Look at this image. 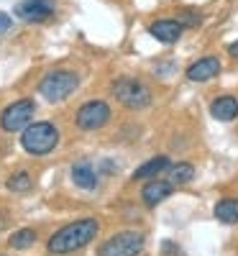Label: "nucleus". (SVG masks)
<instances>
[{
    "mask_svg": "<svg viewBox=\"0 0 238 256\" xmlns=\"http://www.w3.org/2000/svg\"><path fill=\"white\" fill-rule=\"evenodd\" d=\"M13 13L28 24H38L54 16V0H18Z\"/></svg>",
    "mask_w": 238,
    "mask_h": 256,
    "instance_id": "obj_8",
    "label": "nucleus"
},
{
    "mask_svg": "<svg viewBox=\"0 0 238 256\" xmlns=\"http://www.w3.org/2000/svg\"><path fill=\"white\" fill-rule=\"evenodd\" d=\"M210 116H212L215 120H223V123L236 120V118H238V100H236L233 95L215 98V100L210 102Z\"/></svg>",
    "mask_w": 238,
    "mask_h": 256,
    "instance_id": "obj_12",
    "label": "nucleus"
},
{
    "mask_svg": "<svg viewBox=\"0 0 238 256\" xmlns=\"http://www.w3.org/2000/svg\"><path fill=\"white\" fill-rule=\"evenodd\" d=\"M10 28V16H6V13H0V34H6Z\"/></svg>",
    "mask_w": 238,
    "mask_h": 256,
    "instance_id": "obj_20",
    "label": "nucleus"
},
{
    "mask_svg": "<svg viewBox=\"0 0 238 256\" xmlns=\"http://www.w3.org/2000/svg\"><path fill=\"white\" fill-rule=\"evenodd\" d=\"M110 95L128 110H144L151 105V90L136 77H118L110 84Z\"/></svg>",
    "mask_w": 238,
    "mask_h": 256,
    "instance_id": "obj_3",
    "label": "nucleus"
},
{
    "mask_svg": "<svg viewBox=\"0 0 238 256\" xmlns=\"http://www.w3.org/2000/svg\"><path fill=\"white\" fill-rule=\"evenodd\" d=\"M98 220L95 218H82V220H74V223H67L62 226L59 230L52 233V238L46 241V248L49 254H72V251H80L84 248L90 241H95L98 236Z\"/></svg>",
    "mask_w": 238,
    "mask_h": 256,
    "instance_id": "obj_1",
    "label": "nucleus"
},
{
    "mask_svg": "<svg viewBox=\"0 0 238 256\" xmlns=\"http://www.w3.org/2000/svg\"><path fill=\"white\" fill-rule=\"evenodd\" d=\"M72 182L80 190H95L98 187V174L90 162H77L72 164Z\"/></svg>",
    "mask_w": 238,
    "mask_h": 256,
    "instance_id": "obj_14",
    "label": "nucleus"
},
{
    "mask_svg": "<svg viewBox=\"0 0 238 256\" xmlns=\"http://www.w3.org/2000/svg\"><path fill=\"white\" fill-rule=\"evenodd\" d=\"M215 218H218L220 223H238V200L236 198H220L218 202H215Z\"/></svg>",
    "mask_w": 238,
    "mask_h": 256,
    "instance_id": "obj_15",
    "label": "nucleus"
},
{
    "mask_svg": "<svg viewBox=\"0 0 238 256\" xmlns=\"http://www.w3.org/2000/svg\"><path fill=\"white\" fill-rule=\"evenodd\" d=\"M166 169H169V156H154V159L144 162L136 172H134L131 180H136V182H141V180H154V177L164 174Z\"/></svg>",
    "mask_w": 238,
    "mask_h": 256,
    "instance_id": "obj_13",
    "label": "nucleus"
},
{
    "mask_svg": "<svg viewBox=\"0 0 238 256\" xmlns=\"http://www.w3.org/2000/svg\"><path fill=\"white\" fill-rule=\"evenodd\" d=\"M172 192H174V184L169 180H148L141 190V200L146 208H156L159 202H164Z\"/></svg>",
    "mask_w": 238,
    "mask_h": 256,
    "instance_id": "obj_11",
    "label": "nucleus"
},
{
    "mask_svg": "<svg viewBox=\"0 0 238 256\" xmlns=\"http://www.w3.org/2000/svg\"><path fill=\"white\" fill-rule=\"evenodd\" d=\"M34 113H36L34 100H28V98L16 100V102L8 105L3 113H0V128H3V131H8V134H16V131H20V128L31 126Z\"/></svg>",
    "mask_w": 238,
    "mask_h": 256,
    "instance_id": "obj_6",
    "label": "nucleus"
},
{
    "mask_svg": "<svg viewBox=\"0 0 238 256\" xmlns=\"http://www.w3.org/2000/svg\"><path fill=\"white\" fill-rule=\"evenodd\" d=\"M6 187H8L10 192H16V195H20V192H28V190L34 187V182H31V174H28V172H13V174L6 180Z\"/></svg>",
    "mask_w": 238,
    "mask_h": 256,
    "instance_id": "obj_18",
    "label": "nucleus"
},
{
    "mask_svg": "<svg viewBox=\"0 0 238 256\" xmlns=\"http://www.w3.org/2000/svg\"><path fill=\"white\" fill-rule=\"evenodd\" d=\"M146 246L144 233L138 230H120L116 236H110L108 241L100 244L98 256H138Z\"/></svg>",
    "mask_w": 238,
    "mask_h": 256,
    "instance_id": "obj_5",
    "label": "nucleus"
},
{
    "mask_svg": "<svg viewBox=\"0 0 238 256\" xmlns=\"http://www.w3.org/2000/svg\"><path fill=\"white\" fill-rule=\"evenodd\" d=\"M177 20H180L184 28H198V26L202 24V16H200L198 10H190V8H187V10H180V18H177Z\"/></svg>",
    "mask_w": 238,
    "mask_h": 256,
    "instance_id": "obj_19",
    "label": "nucleus"
},
{
    "mask_svg": "<svg viewBox=\"0 0 238 256\" xmlns=\"http://www.w3.org/2000/svg\"><path fill=\"white\" fill-rule=\"evenodd\" d=\"M77 84H80V74L77 72L56 70V72H49L44 80L38 82V92L49 102H59L64 98H70L77 90Z\"/></svg>",
    "mask_w": 238,
    "mask_h": 256,
    "instance_id": "obj_4",
    "label": "nucleus"
},
{
    "mask_svg": "<svg viewBox=\"0 0 238 256\" xmlns=\"http://www.w3.org/2000/svg\"><path fill=\"white\" fill-rule=\"evenodd\" d=\"M56 144H59V131L49 120L31 123V126L24 128V134H20V146L34 156H44V154L54 152Z\"/></svg>",
    "mask_w": 238,
    "mask_h": 256,
    "instance_id": "obj_2",
    "label": "nucleus"
},
{
    "mask_svg": "<svg viewBox=\"0 0 238 256\" xmlns=\"http://www.w3.org/2000/svg\"><path fill=\"white\" fill-rule=\"evenodd\" d=\"M228 54L233 59H238V41H233V44H228Z\"/></svg>",
    "mask_w": 238,
    "mask_h": 256,
    "instance_id": "obj_21",
    "label": "nucleus"
},
{
    "mask_svg": "<svg viewBox=\"0 0 238 256\" xmlns=\"http://www.w3.org/2000/svg\"><path fill=\"white\" fill-rule=\"evenodd\" d=\"M166 180L174 184V187H177V184H187V182L194 180V166H192L190 162L169 164V169H166Z\"/></svg>",
    "mask_w": 238,
    "mask_h": 256,
    "instance_id": "obj_16",
    "label": "nucleus"
},
{
    "mask_svg": "<svg viewBox=\"0 0 238 256\" xmlns=\"http://www.w3.org/2000/svg\"><path fill=\"white\" fill-rule=\"evenodd\" d=\"M36 230L34 228H20V230H16L13 236H10V248H16V251H26V248H31L34 244H36Z\"/></svg>",
    "mask_w": 238,
    "mask_h": 256,
    "instance_id": "obj_17",
    "label": "nucleus"
},
{
    "mask_svg": "<svg viewBox=\"0 0 238 256\" xmlns=\"http://www.w3.org/2000/svg\"><path fill=\"white\" fill-rule=\"evenodd\" d=\"M220 74V59L218 56H202L198 62H192L187 67V80L190 82H208L212 77Z\"/></svg>",
    "mask_w": 238,
    "mask_h": 256,
    "instance_id": "obj_10",
    "label": "nucleus"
},
{
    "mask_svg": "<svg viewBox=\"0 0 238 256\" xmlns=\"http://www.w3.org/2000/svg\"><path fill=\"white\" fill-rule=\"evenodd\" d=\"M108 120H110V105L105 100H90V102L80 105L74 113V123L82 131H98Z\"/></svg>",
    "mask_w": 238,
    "mask_h": 256,
    "instance_id": "obj_7",
    "label": "nucleus"
},
{
    "mask_svg": "<svg viewBox=\"0 0 238 256\" xmlns=\"http://www.w3.org/2000/svg\"><path fill=\"white\" fill-rule=\"evenodd\" d=\"M182 31H184V26L177 18H162V20H154V24L148 26V34L156 41H162V44H177Z\"/></svg>",
    "mask_w": 238,
    "mask_h": 256,
    "instance_id": "obj_9",
    "label": "nucleus"
}]
</instances>
